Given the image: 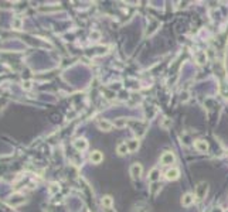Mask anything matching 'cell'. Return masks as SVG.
<instances>
[{
  "label": "cell",
  "instance_id": "18",
  "mask_svg": "<svg viewBox=\"0 0 228 212\" xmlns=\"http://www.w3.org/2000/svg\"><path fill=\"white\" fill-rule=\"evenodd\" d=\"M103 212H116L114 208H103Z\"/></svg>",
  "mask_w": 228,
  "mask_h": 212
},
{
  "label": "cell",
  "instance_id": "8",
  "mask_svg": "<svg viewBox=\"0 0 228 212\" xmlns=\"http://www.w3.org/2000/svg\"><path fill=\"white\" fill-rule=\"evenodd\" d=\"M194 147H196L197 151L200 153H205L208 150V143L205 140H197L196 143H194Z\"/></svg>",
  "mask_w": 228,
  "mask_h": 212
},
{
  "label": "cell",
  "instance_id": "5",
  "mask_svg": "<svg viewBox=\"0 0 228 212\" xmlns=\"http://www.w3.org/2000/svg\"><path fill=\"white\" fill-rule=\"evenodd\" d=\"M194 201H196L194 194L187 192V194H184V195H183V198H181V205L183 206H191L194 204Z\"/></svg>",
  "mask_w": 228,
  "mask_h": 212
},
{
  "label": "cell",
  "instance_id": "4",
  "mask_svg": "<svg viewBox=\"0 0 228 212\" xmlns=\"http://www.w3.org/2000/svg\"><path fill=\"white\" fill-rule=\"evenodd\" d=\"M179 177H180V170L176 168V167H171V168H169L167 171L164 172V178L169 181H174Z\"/></svg>",
  "mask_w": 228,
  "mask_h": 212
},
{
  "label": "cell",
  "instance_id": "10",
  "mask_svg": "<svg viewBox=\"0 0 228 212\" xmlns=\"http://www.w3.org/2000/svg\"><path fill=\"white\" fill-rule=\"evenodd\" d=\"M147 178H149L150 182H156V181H159L160 180V170L159 168H152L150 172H149V175H147Z\"/></svg>",
  "mask_w": 228,
  "mask_h": 212
},
{
  "label": "cell",
  "instance_id": "16",
  "mask_svg": "<svg viewBox=\"0 0 228 212\" xmlns=\"http://www.w3.org/2000/svg\"><path fill=\"white\" fill-rule=\"evenodd\" d=\"M91 38H97V40H99V38H101V34L98 33V31H94V33H91Z\"/></svg>",
  "mask_w": 228,
  "mask_h": 212
},
{
  "label": "cell",
  "instance_id": "19",
  "mask_svg": "<svg viewBox=\"0 0 228 212\" xmlns=\"http://www.w3.org/2000/svg\"><path fill=\"white\" fill-rule=\"evenodd\" d=\"M133 212H146V209H143V208H137V209H133Z\"/></svg>",
  "mask_w": 228,
  "mask_h": 212
},
{
  "label": "cell",
  "instance_id": "13",
  "mask_svg": "<svg viewBox=\"0 0 228 212\" xmlns=\"http://www.w3.org/2000/svg\"><path fill=\"white\" fill-rule=\"evenodd\" d=\"M116 153H118L119 155H125V154H128V153H129L128 144H126V143H119V144H118V147H116Z\"/></svg>",
  "mask_w": 228,
  "mask_h": 212
},
{
  "label": "cell",
  "instance_id": "7",
  "mask_svg": "<svg viewBox=\"0 0 228 212\" xmlns=\"http://www.w3.org/2000/svg\"><path fill=\"white\" fill-rule=\"evenodd\" d=\"M74 147L78 151H84L88 149V141L85 139H77V140H74Z\"/></svg>",
  "mask_w": 228,
  "mask_h": 212
},
{
  "label": "cell",
  "instance_id": "3",
  "mask_svg": "<svg viewBox=\"0 0 228 212\" xmlns=\"http://www.w3.org/2000/svg\"><path fill=\"white\" fill-rule=\"evenodd\" d=\"M160 163L163 166H171V164H174L176 163V155H174V153H171V151L163 153V155L160 157Z\"/></svg>",
  "mask_w": 228,
  "mask_h": 212
},
{
  "label": "cell",
  "instance_id": "17",
  "mask_svg": "<svg viewBox=\"0 0 228 212\" xmlns=\"http://www.w3.org/2000/svg\"><path fill=\"white\" fill-rule=\"evenodd\" d=\"M58 189V187H57V184H53L51 185V188H50V194H54L55 191Z\"/></svg>",
  "mask_w": 228,
  "mask_h": 212
},
{
  "label": "cell",
  "instance_id": "9",
  "mask_svg": "<svg viewBox=\"0 0 228 212\" xmlns=\"http://www.w3.org/2000/svg\"><path fill=\"white\" fill-rule=\"evenodd\" d=\"M89 160H91L94 164H99L101 161L103 160V155H102V153H101V151L95 150V151L91 153V155H89Z\"/></svg>",
  "mask_w": 228,
  "mask_h": 212
},
{
  "label": "cell",
  "instance_id": "6",
  "mask_svg": "<svg viewBox=\"0 0 228 212\" xmlns=\"http://www.w3.org/2000/svg\"><path fill=\"white\" fill-rule=\"evenodd\" d=\"M98 127L103 132H111L112 127H114V123L109 120H105V119H101V120H98Z\"/></svg>",
  "mask_w": 228,
  "mask_h": 212
},
{
  "label": "cell",
  "instance_id": "2",
  "mask_svg": "<svg viewBox=\"0 0 228 212\" xmlns=\"http://www.w3.org/2000/svg\"><path fill=\"white\" fill-rule=\"evenodd\" d=\"M129 174H131V177L133 178V180H139V178L142 177V174H143V167H142V164L133 163L131 166V168H129Z\"/></svg>",
  "mask_w": 228,
  "mask_h": 212
},
{
  "label": "cell",
  "instance_id": "15",
  "mask_svg": "<svg viewBox=\"0 0 228 212\" xmlns=\"http://www.w3.org/2000/svg\"><path fill=\"white\" fill-rule=\"evenodd\" d=\"M21 27H23V20H21V19H14V20H13V28L20 30Z\"/></svg>",
  "mask_w": 228,
  "mask_h": 212
},
{
  "label": "cell",
  "instance_id": "14",
  "mask_svg": "<svg viewBox=\"0 0 228 212\" xmlns=\"http://www.w3.org/2000/svg\"><path fill=\"white\" fill-rule=\"evenodd\" d=\"M196 61L198 65H204L205 62H207V55H205V52H198L196 55Z\"/></svg>",
  "mask_w": 228,
  "mask_h": 212
},
{
  "label": "cell",
  "instance_id": "1",
  "mask_svg": "<svg viewBox=\"0 0 228 212\" xmlns=\"http://www.w3.org/2000/svg\"><path fill=\"white\" fill-rule=\"evenodd\" d=\"M207 192H208V184L205 182V181H201V182L197 184L196 191H194V197H196V199L201 201V199H204L205 198Z\"/></svg>",
  "mask_w": 228,
  "mask_h": 212
},
{
  "label": "cell",
  "instance_id": "12",
  "mask_svg": "<svg viewBox=\"0 0 228 212\" xmlns=\"http://www.w3.org/2000/svg\"><path fill=\"white\" fill-rule=\"evenodd\" d=\"M101 204H102L103 208H112V205H114V198L111 195H105L101 199Z\"/></svg>",
  "mask_w": 228,
  "mask_h": 212
},
{
  "label": "cell",
  "instance_id": "11",
  "mask_svg": "<svg viewBox=\"0 0 228 212\" xmlns=\"http://www.w3.org/2000/svg\"><path fill=\"white\" fill-rule=\"evenodd\" d=\"M126 144H128L129 153H133V151H136V150L139 149V146H140V143H139V140H137V139H133V140H129V141H126Z\"/></svg>",
  "mask_w": 228,
  "mask_h": 212
}]
</instances>
